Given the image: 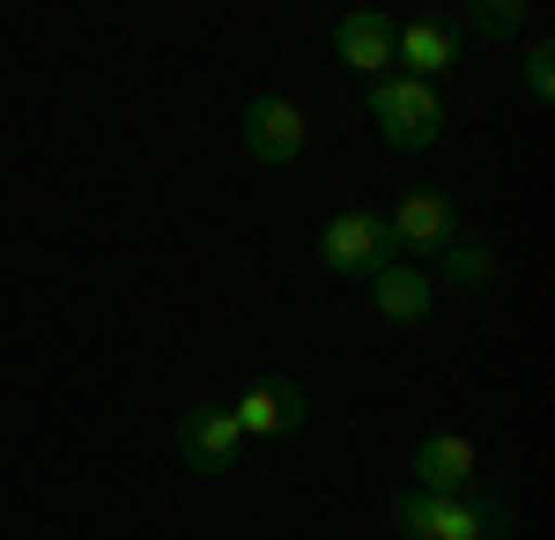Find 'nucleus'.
Listing matches in <instances>:
<instances>
[{"label":"nucleus","instance_id":"f257e3e1","mask_svg":"<svg viewBox=\"0 0 555 540\" xmlns=\"http://www.w3.org/2000/svg\"><path fill=\"white\" fill-rule=\"evenodd\" d=\"M392 526L400 540H496L512 526V511L496 497H437V489H400L392 497Z\"/></svg>","mask_w":555,"mask_h":540},{"label":"nucleus","instance_id":"f03ea898","mask_svg":"<svg viewBox=\"0 0 555 540\" xmlns=\"http://www.w3.org/2000/svg\"><path fill=\"white\" fill-rule=\"evenodd\" d=\"M371 126H378L392 149H437L444 141V97L429 82L385 75V82H371Z\"/></svg>","mask_w":555,"mask_h":540},{"label":"nucleus","instance_id":"7ed1b4c3","mask_svg":"<svg viewBox=\"0 0 555 540\" xmlns=\"http://www.w3.org/2000/svg\"><path fill=\"white\" fill-rule=\"evenodd\" d=\"M319 259L348 274V282H371L378 267H392V230H385L378 208H341L326 215V230H319Z\"/></svg>","mask_w":555,"mask_h":540},{"label":"nucleus","instance_id":"20e7f679","mask_svg":"<svg viewBox=\"0 0 555 540\" xmlns=\"http://www.w3.org/2000/svg\"><path fill=\"white\" fill-rule=\"evenodd\" d=\"M230 415L245 429V445H289L304 422H311V393H304L297 377H253L230 400Z\"/></svg>","mask_w":555,"mask_h":540},{"label":"nucleus","instance_id":"39448f33","mask_svg":"<svg viewBox=\"0 0 555 540\" xmlns=\"http://www.w3.org/2000/svg\"><path fill=\"white\" fill-rule=\"evenodd\" d=\"M385 230H392V259H400V267H415V259H437V245L460 230V208H452V193H444V185H415L400 208L385 215Z\"/></svg>","mask_w":555,"mask_h":540},{"label":"nucleus","instance_id":"423d86ee","mask_svg":"<svg viewBox=\"0 0 555 540\" xmlns=\"http://www.w3.org/2000/svg\"><path fill=\"white\" fill-rule=\"evenodd\" d=\"M237 133H245L253 164H297L304 149H311V119L297 112V97H253Z\"/></svg>","mask_w":555,"mask_h":540},{"label":"nucleus","instance_id":"0eeeda50","mask_svg":"<svg viewBox=\"0 0 555 540\" xmlns=\"http://www.w3.org/2000/svg\"><path fill=\"white\" fill-rule=\"evenodd\" d=\"M460 23H444V15H408V23H392V67L408 75V82H429L437 75H452L460 67Z\"/></svg>","mask_w":555,"mask_h":540},{"label":"nucleus","instance_id":"6e6552de","mask_svg":"<svg viewBox=\"0 0 555 540\" xmlns=\"http://www.w3.org/2000/svg\"><path fill=\"white\" fill-rule=\"evenodd\" d=\"M245 452H253V445H245V429L230 415V400H208V408H193V415L178 422V459H185L193 474H230Z\"/></svg>","mask_w":555,"mask_h":540},{"label":"nucleus","instance_id":"1a4fd4ad","mask_svg":"<svg viewBox=\"0 0 555 540\" xmlns=\"http://www.w3.org/2000/svg\"><path fill=\"white\" fill-rule=\"evenodd\" d=\"M334 60L356 67V75H371V82H385V75H392V15L348 8L341 23H334Z\"/></svg>","mask_w":555,"mask_h":540},{"label":"nucleus","instance_id":"9d476101","mask_svg":"<svg viewBox=\"0 0 555 540\" xmlns=\"http://www.w3.org/2000/svg\"><path fill=\"white\" fill-rule=\"evenodd\" d=\"M363 290H371V311H378L385 326H423L429 311H437V282H429L423 267H400V259L378 267Z\"/></svg>","mask_w":555,"mask_h":540},{"label":"nucleus","instance_id":"9b49d317","mask_svg":"<svg viewBox=\"0 0 555 540\" xmlns=\"http://www.w3.org/2000/svg\"><path fill=\"white\" fill-rule=\"evenodd\" d=\"M408 466H415V489H437V497H467L474 474H481V452H474L467 437H423V445L408 452Z\"/></svg>","mask_w":555,"mask_h":540},{"label":"nucleus","instance_id":"f8f14e48","mask_svg":"<svg viewBox=\"0 0 555 540\" xmlns=\"http://www.w3.org/2000/svg\"><path fill=\"white\" fill-rule=\"evenodd\" d=\"M437 274H444L460 296H481L489 282H496V252L481 245V237H467V230H452V237L437 245Z\"/></svg>","mask_w":555,"mask_h":540},{"label":"nucleus","instance_id":"ddd939ff","mask_svg":"<svg viewBox=\"0 0 555 540\" xmlns=\"http://www.w3.org/2000/svg\"><path fill=\"white\" fill-rule=\"evenodd\" d=\"M526 97L533 104H555V44L548 38L526 44Z\"/></svg>","mask_w":555,"mask_h":540},{"label":"nucleus","instance_id":"4468645a","mask_svg":"<svg viewBox=\"0 0 555 540\" xmlns=\"http://www.w3.org/2000/svg\"><path fill=\"white\" fill-rule=\"evenodd\" d=\"M467 23H474V30H496V38H512L518 23H526V8H518V0H474Z\"/></svg>","mask_w":555,"mask_h":540}]
</instances>
